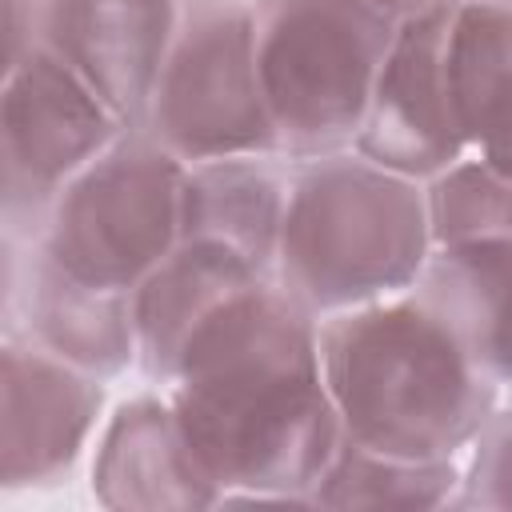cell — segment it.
<instances>
[{"instance_id":"6da1fadb","label":"cell","mask_w":512,"mask_h":512,"mask_svg":"<svg viewBox=\"0 0 512 512\" xmlns=\"http://www.w3.org/2000/svg\"><path fill=\"white\" fill-rule=\"evenodd\" d=\"M168 400L224 504H308L344 440L320 364V316L276 276L196 332Z\"/></svg>"},{"instance_id":"7a4b0ae2","label":"cell","mask_w":512,"mask_h":512,"mask_svg":"<svg viewBox=\"0 0 512 512\" xmlns=\"http://www.w3.org/2000/svg\"><path fill=\"white\" fill-rule=\"evenodd\" d=\"M320 364L344 436L384 456L464 460L504 404L416 292L320 316Z\"/></svg>"},{"instance_id":"3957f363","label":"cell","mask_w":512,"mask_h":512,"mask_svg":"<svg viewBox=\"0 0 512 512\" xmlns=\"http://www.w3.org/2000/svg\"><path fill=\"white\" fill-rule=\"evenodd\" d=\"M432 256L424 184L348 152L292 160L276 280L312 316L408 292Z\"/></svg>"},{"instance_id":"277c9868","label":"cell","mask_w":512,"mask_h":512,"mask_svg":"<svg viewBox=\"0 0 512 512\" xmlns=\"http://www.w3.org/2000/svg\"><path fill=\"white\" fill-rule=\"evenodd\" d=\"M256 64L292 160L356 148L396 20L372 0H248Z\"/></svg>"},{"instance_id":"5b68a950","label":"cell","mask_w":512,"mask_h":512,"mask_svg":"<svg viewBox=\"0 0 512 512\" xmlns=\"http://www.w3.org/2000/svg\"><path fill=\"white\" fill-rule=\"evenodd\" d=\"M184 168L144 128H124L60 188L36 244L72 280L132 296L180 244Z\"/></svg>"},{"instance_id":"8992f818","label":"cell","mask_w":512,"mask_h":512,"mask_svg":"<svg viewBox=\"0 0 512 512\" xmlns=\"http://www.w3.org/2000/svg\"><path fill=\"white\" fill-rule=\"evenodd\" d=\"M140 128L184 164L280 152L248 0H184Z\"/></svg>"},{"instance_id":"52a82bcc","label":"cell","mask_w":512,"mask_h":512,"mask_svg":"<svg viewBox=\"0 0 512 512\" xmlns=\"http://www.w3.org/2000/svg\"><path fill=\"white\" fill-rule=\"evenodd\" d=\"M128 124L44 44L4 68L0 220L4 240H40L52 200Z\"/></svg>"},{"instance_id":"ba28073f","label":"cell","mask_w":512,"mask_h":512,"mask_svg":"<svg viewBox=\"0 0 512 512\" xmlns=\"http://www.w3.org/2000/svg\"><path fill=\"white\" fill-rule=\"evenodd\" d=\"M104 384L36 344L4 336L0 348V484L52 488L84 456L100 408Z\"/></svg>"},{"instance_id":"9c48e42d","label":"cell","mask_w":512,"mask_h":512,"mask_svg":"<svg viewBox=\"0 0 512 512\" xmlns=\"http://www.w3.org/2000/svg\"><path fill=\"white\" fill-rule=\"evenodd\" d=\"M448 16L404 20L396 28L356 136L360 156L420 184L468 156L448 96Z\"/></svg>"},{"instance_id":"30bf717a","label":"cell","mask_w":512,"mask_h":512,"mask_svg":"<svg viewBox=\"0 0 512 512\" xmlns=\"http://www.w3.org/2000/svg\"><path fill=\"white\" fill-rule=\"evenodd\" d=\"M4 336L96 380H116L136 364L132 296L72 280L36 240H4Z\"/></svg>"},{"instance_id":"8fae6325","label":"cell","mask_w":512,"mask_h":512,"mask_svg":"<svg viewBox=\"0 0 512 512\" xmlns=\"http://www.w3.org/2000/svg\"><path fill=\"white\" fill-rule=\"evenodd\" d=\"M180 12L184 0H36V44L140 128Z\"/></svg>"},{"instance_id":"7c38bea8","label":"cell","mask_w":512,"mask_h":512,"mask_svg":"<svg viewBox=\"0 0 512 512\" xmlns=\"http://www.w3.org/2000/svg\"><path fill=\"white\" fill-rule=\"evenodd\" d=\"M92 496L112 512L220 508V484L200 468L164 396H132L108 416L92 456Z\"/></svg>"},{"instance_id":"4fadbf2b","label":"cell","mask_w":512,"mask_h":512,"mask_svg":"<svg viewBox=\"0 0 512 512\" xmlns=\"http://www.w3.org/2000/svg\"><path fill=\"white\" fill-rule=\"evenodd\" d=\"M272 272L216 240H180L132 292L136 368L152 384H172L196 332L244 288Z\"/></svg>"},{"instance_id":"5bb4252c","label":"cell","mask_w":512,"mask_h":512,"mask_svg":"<svg viewBox=\"0 0 512 512\" xmlns=\"http://www.w3.org/2000/svg\"><path fill=\"white\" fill-rule=\"evenodd\" d=\"M292 156L252 152L196 160L180 188V240H216L276 276Z\"/></svg>"},{"instance_id":"9a60e30c","label":"cell","mask_w":512,"mask_h":512,"mask_svg":"<svg viewBox=\"0 0 512 512\" xmlns=\"http://www.w3.org/2000/svg\"><path fill=\"white\" fill-rule=\"evenodd\" d=\"M416 292L512 404V240L432 248Z\"/></svg>"},{"instance_id":"2e32d148","label":"cell","mask_w":512,"mask_h":512,"mask_svg":"<svg viewBox=\"0 0 512 512\" xmlns=\"http://www.w3.org/2000/svg\"><path fill=\"white\" fill-rule=\"evenodd\" d=\"M444 64L468 152L512 176V4L460 0L448 16Z\"/></svg>"},{"instance_id":"e0dca14e","label":"cell","mask_w":512,"mask_h":512,"mask_svg":"<svg viewBox=\"0 0 512 512\" xmlns=\"http://www.w3.org/2000/svg\"><path fill=\"white\" fill-rule=\"evenodd\" d=\"M460 460H404L340 440L308 492V508H444L460 492Z\"/></svg>"},{"instance_id":"ac0fdd59","label":"cell","mask_w":512,"mask_h":512,"mask_svg":"<svg viewBox=\"0 0 512 512\" xmlns=\"http://www.w3.org/2000/svg\"><path fill=\"white\" fill-rule=\"evenodd\" d=\"M424 200L432 248L512 240V176H504L476 152L436 172L424 184Z\"/></svg>"},{"instance_id":"d6986e66","label":"cell","mask_w":512,"mask_h":512,"mask_svg":"<svg viewBox=\"0 0 512 512\" xmlns=\"http://www.w3.org/2000/svg\"><path fill=\"white\" fill-rule=\"evenodd\" d=\"M456 508L512 512V404L504 400L460 460Z\"/></svg>"},{"instance_id":"ffe728a7","label":"cell","mask_w":512,"mask_h":512,"mask_svg":"<svg viewBox=\"0 0 512 512\" xmlns=\"http://www.w3.org/2000/svg\"><path fill=\"white\" fill-rule=\"evenodd\" d=\"M36 48V0H4V68Z\"/></svg>"},{"instance_id":"44dd1931","label":"cell","mask_w":512,"mask_h":512,"mask_svg":"<svg viewBox=\"0 0 512 512\" xmlns=\"http://www.w3.org/2000/svg\"><path fill=\"white\" fill-rule=\"evenodd\" d=\"M376 8H384L396 24H404V20H428V16H448V12H456V4L460 0H372Z\"/></svg>"},{"instance_id":"7402d4cb","label":"cell","mask_w":512,"mask_h":512,"mask_svg":"<svg viewBox=\"0 0 512 512\" xmlns=\"http://www.w3.org/2000/svg\"><path fill=\"white\" fill-rule=\"evenodd\" d=\"M488 4H512V0H488Z\"/></svg>"}]
</instances>
